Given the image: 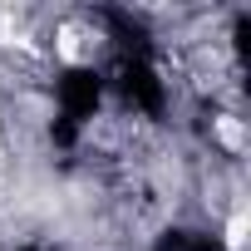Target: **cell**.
I'll return each instance as SVG.
<instances>
[{
	"mask_svg": "<svg viewBox=\"0 0 251 251\" xmlns=\"http://www.w3.org/2000/svg\"><path fill=\"white\" fill-rule=\"evenodd\" d=\"M212 128H217V143H222L226 153H241V148H246V128H241V118H231V113H226V118H217V123H212Z\"/></svg>",
	"mask_w": 251,
	"mask_h": 251,
	"instance_id": "7a4b0ae2",
	"label": "cell"
},
{
	"mask_svg": "<svg viewBox=\"0 0 251 251\" xmlns=\"http://www.w3.org/2000/svg\"><path fill=\"white\" fill-rule=\"evenodd\" d=\"M246 246H251V217H246V207L236 202L231 217H226V251H246Z\"/></svg>",
	"mask_w": 251,
	"mask_h": 251,
	"instance_id": "6da1fadb",
	"label": "cell"
}]
</instances>
